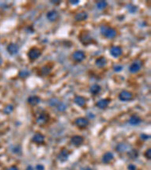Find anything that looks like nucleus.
I'll list each match as a JSON object with an SVG mask.
<instances>
[{
    "label": "nucleus",
    "instance_id": "79ce46f5",
    "mask_svg": "<svg viewBox=\"0 0 151 170\" xmlns=\"http://www.w3.org/2000/svg\"><path fill=\"white\" fill-rule=\"evenodd\" d=\"M86 170H92V169H91L89 168V169H86Z\"/></svg>",
    "mask_w": 151,
    "mask_h": 170
},
{
    "label": "nucleus",
    "instance_id": "f704fd0d",
    "mask_svg": "<svg viewBox=\"0 0 151 170\" xmlns=\"http://www.w3.org/2000/svg\"><path fill=\"white\" fill-rule=\"evenodd\" d=\"M141 138L142 139H143V140H147L148 138H150V136L149 135H145V134H142L141 135Z\"/></svg>",
    "mask_w": 151,
    "mask_h": 170
},
{
    "label": "nucleus",
    "instance_id": "9d476101",
    "mask_svg": "<svg viewBox=\"0 0 151 170\" xmlns=\"http://www.w3.org/2000/svg\"><path fill=\"white\" fill-rule=\"evenodd\" d=\"M7 51L12 55H15L19 52V46L16 43H10L7 47Z\"/></svg>",
    "mask_w": 151,
    "mask_h": 170
},
{
    "label": "nucleus",
    "instance_id": "e433bc0d",
    "mask_svg": "<svg viewBox=\"0 0 151 170\" xmlns=\"http://www.w3.org/2000/svg\"><path fill=\"white\" fill-rule=\"evenodd\" d=\"M70 3L72 4V5H77L79 3V0H71V1H70Z\"/></svg>",
    "mask_w": 151,
    "mask_h": 170
},
{
    "label": "nucleus",
    "instance_id": "72a5a7b5",
    "mask_svg": "<svg viewBox=\"0 0 151 170\" xmlns=\"http://www.w3.org/2000/svg\"><path fill=\"white\" fill-rule=\"evenodd\" d=\"M136 166H135L134 164H130L128 166V170H136Z\"/></svg>",
    "mask_w": 151,
    "mask_h": 170
},
{
    "label": "nucleus",
    "instance_id": "f8f14e48",
    "mask_svg": "<svg viewBox=\"0 0 151 170\" xmlns=\"http://www.w3.org/2000/svg\"><path fill=\"white\" fill-rule=\"evenodd\" d=\"M32 141L37 144H42L45 141V136L43 135H42L41 133H36L33 135Z\"/></svg>",
    "mask_w": 151,
    "mask_h": 170
},
{
    "label": "nucleus",
    "instance_id": "9b49d317",
    "mask_svg": "<svg viewBox=\"0 0 151 170\" xmlns=\"http://www.w3.org/2000/svg\"><path fill=\"white\" fill-rule=\"evenodd\" d=\"M110 54L113 57H119L122 54V49L119 46H113L110 49Z\"/></svg>",
    "mask_w": 151,
    "mask_h": 170
},
{
    "label": "nucleus",
    "instance_id": "423d86ee",
    "mask_svg": "<svg viewBox=\"0 0 151 170\" xmlns=\"http://www.w3.org/2000/svg\"><path fill=\"white\" fill-rule=\"evenodd\" d=\"M142 67V62L141 61H135L130 65L129 71L131 74H137L141 71Z\"/></svg>",
    "mask_w": 151,
    "mask_h": 170
},
{
    "label": "nucleus",
    "instance_id": "5701e85b",
    "mask_svg": "<svg viewBox=\"0 0 151 170\" xmlns=\"http://www.w3.org/2000/svg\"><path fill=\"white\" fill-rule=\"evenodd\" d=\"M51 69H52V67H51L48 65L43 66V67H42L41 69H40V75L43 76V77L48 76L51 71Z\"/></svg>",
    "mask_w": 151,
    "mask_h": 170
},
{
    "label": "nucleus",
    "instance_id": "f3484780",
    "mask_svg": "<svg viewBox=\"0 0 151 170\" xmlns=\"http://www.w3.org/2000/svg\"><path fill=\"white\" fill-rule=\"evenodd\" d=\"M113 157H114V156H113V154L111 152L105 153V154H103V157H102V162L105 164L109 163H110L113 160Z\"/></svg>",
    "mask_w": 151,
    "mask_h": 170
},
{
    "label": "nucleus",
    "instance_id": "7ed1b4c3",
    "mask_svg": "<svg viewBox=\"0 0 151 170\" xmlns=\"http://www.w3.org/2000/svg\"><path fill=\"white\" fill-rule=\"evenodd\" d=\"M79 40L83 45H89L93 42V39L92 36L89 35V33L85 32V33H81L79 36Z\"/></svg>",
    "mask_w": 151,
    "mask_h": 170
},
{
    "label": "nucleus",
    "instance_id": "39448f33",
    "mask_svg": "<svg viewBox=\"0 0 151 170\" xmlns=\"http://www.w3.org/2000/svg\"><path fill=\"white\" fill-rule=\"evenodd\" d=\"M49 121V115L46 113H40L39 117L36 119V123L40 126H43Z\"/></svg>",
    "mask_w": 151,
    "mask_h": 170
},
{
    "label": "nucleus",
    "instance_id": "c85d7f7f",
    "mask_svg": "<svg viewBox=\"0 0 151 170\" xmlns=\"http://www.w3.org/2000/svg\"><path fill=\"white\" fill-rule=\"evenodd\" d=\"M30 75V72L27 71H21L20 73H19V74H18L19 77L21 79L26 78V77H28Z\"/></svg>",
    "mask_w": 151,
    "mask_h": 170
},
{
    "label": "nucleus",
    "instance_id": "2f4dec72",
    "mask_svg": "<svg viewBox=\"0 0 151 170\" xmlns=\"http://www.w3.org/2000/svg\"><path fill=\"white\" fill-rule=\"evenodd\" d=\"M122 65H119V64H116V65L113 66V70H114V71H116V72H120V71L122 70Z\"/></svg>",
    "mask_w": 151,
    "mask_h": 170
},
{
    "label": "nucleus",
    "instance_id": "aec40b11",
    "mask_svg": "<svg viewBox=\"0 0 151 170\" xmlns=\"http://www.w3.org/2000/svg\"><path fill=\"white\" fill-rule=\"evenodd\" d=\"M100 91H101V86L97 85V84H94V85H92V86L90 87L91 93L94 95H98L100 92Z\"/></svg>",
    "mask_w": 151,
    "mask_h": 170
},
{
    "label": "nucleus",
    "instance_id": "7c9ffc66",
    "mask_svg": "<svg viewBox=\"0 0 151 170\" xmlns=\"http://www.w3.org/2000/svg\"><path fill=\"white\" fill-rule=\"evenodd\" d=\"M13 110H14L13 106L9 105L7 107H5V108L4 109V113H6V114H9V113H11L12 111H13Z\"/></svg>",
    "mask_w": 151,
    "mask_h": 170
},
{
    "label": "nucleus",
    "instance_id": "393cba45",
    "mask_svg": "<svg viewBox=\"0 0 151 170\" xmlns=\"http://www.w3.org/2000/svg\"><path fill=\"white\" fill-rule=\"evenodd\" d=\"M96 6H97V9L99 10H103L105 9L107 6V3L106 1H99L96 4Z\"/></svg>",
    "mask_w": 151,
    "mask_h": 170
},
{
    "label": "nucleus",
    "instance_id": "f257e3e1",
    "mask_svg": "<svg viewBox=\"0 0 151 170\" xmlns=\"http://www.w3.org/2000/svg\"><path fill=\"white\" fill-rule=\"evenodd\" d=\"M100 33L107 39H113L117 35V32L114 28L108 27L106 26H102L100 27Z\"/></svg>",
    "mask_w": 151,
    "mask_h": 170
},
{
    "label": "nucleus",
    "instance_id": "bb28decb",
    "mask_svg": "<svg viewBox=\"0 0 151 170\" xmlns=\"http://www.w3.org/2000/svg\"><path fill=\"white\" fill-rule=\"evenodd\" d=\"M128 155L129 157V158L134 160V159H136L138 157V152L136 150H131V151H130L128 153Z\"/></svg>",
    "mask_w": 151,
    "mask_h": 170
},
{
    "label": "nucleus",
    "instance_id": "ea45409f",
    "mask_svg": "<svg viewBox=\"0 0 151 170\" xmlns=\"http://www.w3.org/2000/svg\"><path fill=\"white\" fill-rule=\"evenodd\" d=\"M26 170H34V169H33V166H27V168L26 169Z\"/></svg>",
    "mask_w": 151,
    "mask_h": 170
},
{
    "label": "nucleus",
    "instance_id": "c9c22d12",
    "mask_svg": "<svg viewBox=\"0 0 151 170\" xmlns=\"http://www.w3.org/2000/svg\"><path fill=\"white\" fill-rule=\"evenodd\" d=\"M44 166H43L42 164H39V165L36 166V169L37 170H44Z\"/></svg>",
    "mask_w": 151,
    "mask_h": 170
},
{
    "label": "nucleus",
    "instance_id": "c756f323",
    "mask_svg": "<svg viewBox=\"0 0 151 170\" xmlns=\"http://www.w3.org/2000/svg\"><path fill=\"white\" fill-rule=\"evenodd\" d=\"M57 108H58V111L64 112L65 111L66 109H67V106H66V105H64V104L60 102V103L57 105Z\"/></svg>",
    "mask_w": 151,
    "mask_h": 170
},
{
    "label": "nucleus",
    "instance_id": "ddd939ff",
    "mask_svg": "<svg viewBox=\"0 0 151 170\" xmlns=\"http://www.w3.org/2000/svg\"><path fill=\"white\" fill-rule=\"evenodd\" d=\"M83 141H84L83 137L79 135L73 136L72 138H71V143H72L74 146H76V147L80 146L81 144L83 143Z\"/></svg>",
    "mask_w": 151,
    "mask_h": 170
},
{
    "label": "nucleus",
    "instance_id": "dca6fc26",
    "mask_svg": "<svg viewBox=\"0 0 151 170\" xmlns=\"http://www.w3.org/2000/svg\"><path fill=\"white\" fill-rule=\"evenodd\" d=\"M27 102L29 105H32V106H36L38 104H40V97L36 96V95L30 96L29 98H28Z\"/></svg>",
    "mask_w": 151,
    "mask_h": 170
},
{
    "label": "nucleus",
    "instance_id": "1a4fd4ad",
    "mask_svg": "<svg viewBox=\"0 0 151 170\" xmlns=\"http://www.w3.org/2000/svg\"><path fill=\"white\" fill-rule=\"evenodd\" d=\"M46 17H47V19H48L49 21L54 22L59 18V13H58V12H57L56 10H51V11H49V12L47 13Z\"/></svg>",
    "mask_w": 151,
    "mask_h": 170
},
{
    "label": "nucleus",
    "instance_id": "a19ab883",
    "mask_svg": "<svg viewBox=\"0 0 151 170\" xmlns=\"http://www.w3.org/2000/svg\"><path fill=\"white\" fill-rule=\"evenodd\" d=\"M2 58L1 57V56H0V66L2 65Z\"/></svg>",
    "mask_w": 151,
    "mask_h": 170
},
{
    "label": "nucleus",
    "instance_id": "f03ea898",
    "mask_svg": "<svg viewBox=\"0 0 151 170\" xmlns=\"http://www.w3.org/2000/svg\"><path fill=\"white\" fill-rule=\"evenodd\" d=\"M41 54H42L41 51H40L38 48L36 47L32 48L27 53V56L30 61H35V60L39 58V57L41 56Z\"/></svg>",
    "mask_w": 151,
    "mask_h": 170
},
{
    "label": "nucleus",
    "instance_id": "4468645a",
    "mask_svg": "<svg viewBox=\"0 0 151 170\" xmlns=\"http://www.w3.org/2000/svg\"><path fill=\"white\" fill-rule=\"evenodd\" d=\"M68 157H69V153H68L67 150L64 149L61 152L58 154V160L61 162H65L68 160Z\"/></svg>",
    "mask_w": 151,
    "mask_h": 170
},
{
    "label": "nucleus",
    "instance_id": "4be33fe9",
    "mask_svg": "<svg viewBox=\"0 0 151 170\" xmlns=\"http://www.w3.org/2000/svg\"><path fill=\"white\" fill-rule=\"evenodd\" d=\"M74 102H75L78 106L79 107H84L86 104V98L82 96H76L74 99Z\"/></svg>",
    "mask_w": 151,
    "mask_h": 170
},
{
    "label": "nucleus",
    "instance_id": "20e7f679",
    "mask_svg": "<svg viewBox=\"0 0 151 170\" xmlns=\"http://www.w3.org/2000/svg\"><path fill=\"white\" fill-rule=\"evenodd\" d=\"M72 58L76 62H82L86 59V54L82 51H76L73 53Z\"/></svg>",
    "mask_w": 151,
    "mask_h": 170
},
{
    "label": "nucleus",
    "instance_id": "58836bf2",
    "mask_svg": "<svg viewBox=\"0 0 151 170\" xmlns=\"http://www.w3.org/2000/svg\"><path fill=\"white\" fill-rule=\"evenodd\" d=\"M8 170H18V169L16 166H11L10 168H8Z\"/></svg>",
    "mask_w": 151,
    "mask_h": 170
},
{
    "label": "nucleus",
    "instance_id": "6e6552de",
    "mask_svg": "<svg viewBox=\"0 0 151 170\" xmlns=\"http://www.w3.org/2000/svg\"><path fill=\"white\" fill-rule=\"evenodd\" d=\"M119 98L122 102H128L132 98V93L128 91H122L119 95Z\"/></svg>",
    "mask_w": 151,
    "mask_h": 170
},
{
    "label": "nucleus",
    "instance_id": "cd10ccee",
    "mask_svg": "<svg viewBox=\"0 0 151 170\" xmlns=\"http://www.w3.org/2000/svg\"><path fill=\"white\" fill-rule=\"evenodd\" d=\"M59 103L60 102L56 98H51V99H49V101H48V105H49L51 107L57 106Z\"/></svg>",
    "mask_w": 151,
    "mask_h": 170
},
{
    "label": "nucleus",
    "instance_id": "6ab92c4d",
    "mask_svg": "<svg viewBox=\"0 0 151 170\" xmlns=\"http://www.w3.org/2000/svg\"><path fill=\"white\" fill-rule=\"evenodd\" d=\"M88 18V14L86 12H80L77 13L75 16V20L76 21H83Z\"/></svg>",
    "mask_w": 151,
    "mask_h": 170
},
{
    "label": "nucleus",
    "instance_id": "473e14b6",
    "mask_svg": "<svg viewBox=\"0 0 151 170\" xmlns=\"http://www.w3.org/2000/svg\"><path fill=\"white\" fill-rule=\"evenodd\" d=\"M145 157L148 159V160H150L151 159V150L150 149H148L147 151L145 153Z\"/></svg>",
    "mask_w": 151,
    "mask_h": 170
},
{
    "label": "nucleus",
    "instance_id": "a878e982",
    "mask_svg": "<svg viewBox=\"0 0 151 170\" xmlns=\"http://www.w3.org/2000/svg\"><path fill=\"white\" fill-rule=\"evenodd\" d=\"M127 8H128V11L131 14H135L136 13L137 11H138V6L135 5H132V4H130V5H128L127 6Z\"/></svg>",
    "mask_w": 151,
    "mask_h": 170
},
{
    "label": "nucleus",
    "instance_id": "a211bd4d",
    "mask_svg": "<svg viewBox=\"0 0 151 170\" xmlns=\"http://www.w3.org/2000/svg\"><path fill=\"white\" fill-rule=\"evenodd\" d=\"M110 99H101L96 103V106L100 109H104L108 106L110 104Z\"/></svg>",
    "mask_w": 151,
    "mask_h": 170
},
{
    "label": "nucleus",
    "instance_id": "2eb2a0df",
    "mask_svg": "<svg viewBox=\"0 0 151 170\" xmlns=\"http://www.w3.org/2000/svg\"><path fill=\"white\" fill-rule=\"evenodd\" d=\"M129 123L132 126H138L140 123L142 122V119H141L139 116L138 115H132V116L130 117L129 120H128Z\"/></svg>",
    "mask_w": 151,
    "mask_h": 170
},
{
    "label": "nucleus",
    "instance_id": "0eeeda50",
    "mask_svg": "<svg viewBox=\"0 0 151 170\" xmlns=\"http://www.w3.org/2000/svg\"><path fill=\"white\" fill-rule=\"evenodd\" d=\"M75 124L77 127L80 128V129H83V128H86L89 126V121L86 118L79 117L75 120Z\"/></svg>",
    "mask_w": 151,
    "mask_h": 170
},
{
    "label": "nucleus",
    "instance_id": "4c0bfd02",
    "mask_svg": "<svg viewBox=\"0 0 151 170\" xmlns=\"http://www.w3.org/2000/svg\"><path fill=\"white\" fill-rule=\"evenodd\" d=\"M51 2L52 4H56V5H58V4H59L60 2V1H57V0H53V1H51Z\"/></svg>",
    "mask_w": 151,
    "mask_h": 170
},
{
    "label": "nucleus",
    "instance_id": "b1692460",
    "mask_svg": "<svg viewBox=\"0 0 151 170\" xmlns=\"http://www.w3.org/2000/svg\"><path fill=\"white\" fill-rule=\"evenodd\" d=\"M128 144H126L125 143H119V144H117L116 150H117L118 152L122 153V152H125V151H126L127 149H128Z\"/></svg>",
    "mask_w": 151,
    "mask_h": 170
},
{
    "label": "nucleus",
    "instance_id": "412c9836",
    "mask_svg": "<svg viewBox=\"0 0 151 170\" xmlns=\"http://www.w3.org/2000/svg\"><path fill=\"white\" fill-rule=\"evenodd\" d=\"M95 64L99 68H103L107 64V59L104 57H100L95 61Z\"/></svg>",
    "mask_w": 151,
    "mask_h": 170
}]
</instances>
